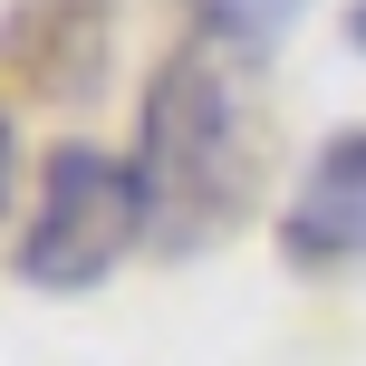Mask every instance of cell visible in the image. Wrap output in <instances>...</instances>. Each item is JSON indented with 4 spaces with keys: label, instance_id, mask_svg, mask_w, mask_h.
Masks as SVG:
<instances>
[{
    "label": "cell",
    "instance_id": "obj_6",
    "mask_svg": "<svg viewBox=\"0 0 366 366\" xmlns=\"http://www.w3.org/2000/svg\"><path fill=\"white\" fill-rule=\"evenodd\" d=\"M0 202H10V116H0Z\"/></svg>",
    "mask_w": 366,
    "mask_h": 366
},
{
    "label": "cell",
    "instance_id": "obj_1",
    "mask_svg": "<svg viewBox=\"0 0 366 366\" xmlns=\"http://www.w3.org/2000/svg\"><path fill=\"white\" fill-rule=\"evenodd\" d=\"M270 164V116L251 97V58L222 39H183L145 87V135H135V174H145L154 251H212L260 193Z\"/></svg>",
    "mask_w": 366,
    "mask_h": 366
},
{
    "label": "cell",
    "instance_id": "obj_3",
    "mask_svg": "<svg viewBox=\"0 0 366 366\" xmlns=\"http://www.w3.org/2000/svg\"><path fill=\"white\" fill-rule=\"evenodd\" d=\"M280 260L290 270H347L366 260V135H328L309 174L280 202Z\"/></svg>",
    "mask_w": 366,
    "mask_h": 366
},
{
    "label": "cell",
    "instance_id": "obj_2",
    "mask_svg": "<svg viewBox=\"0 0 366 366\" xmlns=\"http://www.w3.org/2000/svg\"><path fill=\"white\" fill-rule=\"evenodd\" d=\"M135 241H154L145 174H135L126 154L87 145V135L49 145L39 212H29V232H19V280H29V290H97Z\"/></svg>",
    "mask_w": 366,
    "mask_h": 366
},
{
    "label": "cell",
    "instance_id": "obj_7",
    "mask_svg": "<svg viewBox=\"0 0 366 366\" xmlns=\"http://www.w3.org/2000/svg\"><path fill=\"white\" fill-rule=\"evenodd\" d=\"M347 39H357V49H366V0H347Z\"/></svg>",
    "mask_w": 366,
    "mask_h": 366
},
{
    "label": "cell",
    "instance_id": "obj_4",
    "mask_svg": "<svg viewBox=\"0 0 366 366\" xmlns=\"http://www.w3.org/2000/svg\"><path fill=\"white\" fill-rule=\"evenodd\" d=\"M10 68L49 97H77L107 68V0H19L10 10Z\"/></svg>",
    "mask_w": 366,
    "mask_h": 366
},
{
    "label": "cell",
    "instance_id": "obj_5",
    "mask_svg": "<svg viewBox=\"0 0 366 366\" xmlns=\"http://www.w3.org/2000/svg\"><path fill=\"white\" fill-rule=\"evenodd\" d=\"M299 10H309V0H193V29L222 39V49H241V58H270Z\"/></svg>",
    "mask_w": 366,
    "mask_h": 366
}]
</instances>
